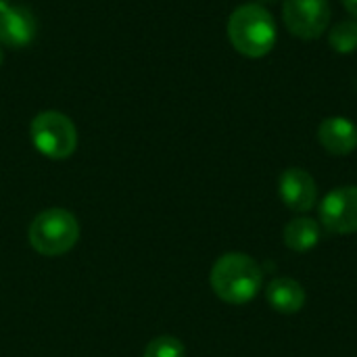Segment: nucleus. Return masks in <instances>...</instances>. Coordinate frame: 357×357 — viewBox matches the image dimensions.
<instances>
[{
  "label": "nucleus",
  "mask_w": 357,
  "mask_h": 357,
  "mask_svg": "<svg viewBox=\"0 0 357 357\" xmlns=\"http://www.w3.org/2000/svg\"><path fill=\"white\" fill-rule=\"evenodd\" d=\"M209 284L228 305H245L257 297L264 284L261 266L247 253L232 251L218 257L211 268Z\"/></svg>",
  "instance_id": "nucleus-1"
},
{
  "label": "nucleus",
  "mask_w": 357,
  "mask_h": 357,
  "mask_svg": "<svg viewBox=\"0 0 357 357\" xmlns=\"http://www.w3.org/2000/svg\"><path fill=\"white\" fill-rule=\"evenodd\" d=\"M228 40L236 52L247 59H261L272 52L278 40V29L272 13L257 4H241L228 19Z\"/></svg>",
  "instance_id": "nucleus-2"
},
{
  "label": "nucleus",
  "mask_w": 357,
  "mask_h": 357,
  "mask_svg": "<svg viewBox=\"0 0 357 357\" xmlns=\"http://www.w3.org/2000/svg\"><path fill=\"white\" fill-rule=\"evenodd\" d=\"M29 245L44 257L65 255L79 241V224L75 215L61 207H50L33 218L27 232Z\"/></svg>",
  "instance_id": "nucleus-3"
},
{
  "label": "nucleus",
  "mask_w": 357,
  "mask_h": 357,
  "mask_svg": "<svg viewBox=\"0 0 357 357\" xmlns=\"http://www.w3.org/2000/svg\"><path fill=\"white\" fill-rule=\"evenodd\" d=\"M29 136L38 153L48 159L61 161L75 153L77 130L73 121L61 111H42L31 119Z\"/></svg>",
  "instance_id": "nucleus-4"
},
{
  "label": "nucleus",
  "mask_w": 357,
  "mask_h": 357,
  "mask_svg": "<svg viewBox=\"0 0 357 357\" xmlns=\"http://www.w3.org/2000/svg\"><path fill=\"white\" fill-rule=\"evenodd\" d=\"M282 19L287 29L301 40H318L331 23L328 0H284Z\"/></svg>",
  "instance_id": "nucleus-5"
},
{
  "label": "nucleus",
  "mask_w": 357,
  "mask_h": 357,
  "mask_svg": "<svg viewBox=\"0 0 357 357\" xmlns=\"http://www.w3.org/2000/svg\"><path fill=\"white\" fill-rule=\"evenodd\" d=\"M320 226L333 234L357 232V186H337L320 201Z\"/></svg>",
  "instance_id": "nucleus-6"
},
{
  "label": "nucleus",
  "mask_w": 357,
  "mask_h": 357,
  "mask_svg": "<svg viewBox=\"0 0 357 357\" xmlns=\"http://www.w3.org/2000/svg\"><path fill=\"white\" fill-rule=\"evenodd\" d=\"M278 195L291 211L307 213L318 203V184L303 167H289L280 174Z\"/></svg>",
  "instance_id": "nucleus-7"
},
{
  "label": "nucleus",
  "mask_w": 357,
  "mask_h": 357,
  "mask_svg": "<svg viewBox=\"0 0 357 357\" xmlns=\"http://www.w3.org/2000/svg\"><path fill=\"white\" fill-rule=\"evenodd\" d=\"M36 36V17L27 6L10 4L0 10V44L8 48L27 46Z\"/></svg>",
  "instance_id": "nucleus-8"
},
{
  "label": "nucleus",
  "mask_w": 357,
  "mask_h": 357,
  "mask_svg": "<svg viewBox=\"0 0 357 357\" xmlns=\"http://www.w3.org/2000/svg\"><path fill=\"white\" fill-rule=\"evenodd\" d=\"M318 140L335 157L351 155L357 149V126L347 117H328L318 128Z\"/></svg>",
  "instance_id": "nucleus-9"
},
{
  "label": "nucleus",
  "mask_w": 357,
  "mask_h": 357,
  "mask_svg": "<svg viewBox=\"0 0 357 357\" xmlns=\"http://www.w3.org/2000/svg\"><path fill=\"white\" fill-rule=\"evenodd\" d=\"M266 301L278 314H299L305 307L307 293L303 284L289 276H278L266 287Z\"/></svg>",
  "instance_id": "nucleus-10"
},
{
  "label": "nucleus",
  "mask_w": 357,
  "mask_h": 357,
  "mask_svg": "<svg viewBox=\"0 0 357 357\" xmlns=\"http://www.w3.org/2000/svg\"><path fill=\"white\" fill-rule=\"evenodd\" d=\"M284 245L295 251V253H307L312 251L320 238H322V226L320 222L312 220V218H295L284 226Z\"/></svg>",
  "instance_id": "nucleus-11"
},
{
  "label": "nucleus",
  "mask_w": 357,
  "mask_h": 357,
  "mask_svg": "<svg viewBox=\"0 0 357 357\" xmlns=\"http://www.w3.org/2000/svg\"><path fill=\"white\" fill-rule=\"evenodd\" d=\"M328 44L339 54H351L357 50V21H341L328 31Z\"/></svg>",
  "instance_id": "nucleus-12"
},
{
  "label": "nucleus",
  "mask_w": 357,
  "mask_h": 357,
  "mask_svg": "<svg viewBox=\"0 0 357 357\" xmlns=\"http://www.w3.org/2000/svg\"><path fill=\"white\" fill-rule=\"evenodd\" d=\"M186 356V347L178 337L172 335H161L157 339H153L146 347H144V356L142 357H184Z\"/></svg>",
  "instance_id": "nucleus-13"
},
{
  "label": "nucleus",
  "mask_w": 357,
  "mask_h": 357,
  "mask_svg": "<svg viewBox=\"0 0 357 357\" xmlns=\"http://www.w3.org/2000/svg\"><path fill=\"white\" fill-rule=\"evenodd\" d=\"M341 2H343L345 10H347L349 15H354V17H357V0H341Z\"/></svg>",
  "instance_id": "nucleus-14"
},
{
  "label": "nucleus",
  "mask_w": 357,
  "mask_h": 357,
  "mask_svg": "<svg viewBox=\"0 0 357 357\" xmlns=\"http://www.w3.org/2000/svg\"><path fill=\"white\" fill-rule=\"evenodd\" d=\"M6 6H10V0H0V10H4Z\"/></svg>",
  "instance_id": "nucleus-15"
},
{
  "label": "nucleus",
  "mask_w": 357,
  "mask_h": 357,
  "mask_svg": "<svg viewBox=\"0 0 357 357\" xmlns=\"http://www.w3.org/2000/svg\"><path fill=\"white\" fill-rule=\"evenodd\" d=\"M274 2H278V0H257V4H261V6L264 4H274Z\"/></svg>",
  "instance_id": "nucleus-16"
},
{
  "label": "nucleus",
  "mask_w": 357,
  "mask_h": 357,
  "mask_svg": "<svg viewBox=\"0 0 357 357\" xmlns=\"http://www.w3.org/2000/svg\"><path fill=\"white\" fill-rule=\"evenodd\" d=\"M2 59H4V54H2V48H0V65H2Z\"/></svg>",
  "instance_id": "nucleus-17"
}]
</instances>
